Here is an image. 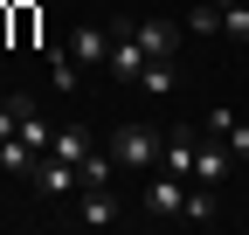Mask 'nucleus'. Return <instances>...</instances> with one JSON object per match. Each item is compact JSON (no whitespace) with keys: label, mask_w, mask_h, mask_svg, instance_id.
I'll use <instances>...</instances> for the list:
<instances>
[{"label":"nucleus","mask_w":249,"mask_h":235,"mask_svg":"<svg viewBox=\"0 0 249 235\" xmlns=\"http://www.w3.org/2000/svg\"><path fill=\"white\" fill-rule=\"evenodd\" d=\"M173 83H180V69L166 63V55H152L145 76H139V90H145V97H173Z\"/></svg>","instance_id":"ddd939ff"},{"label":"nucleus","mask_w":249,"mask_h":235,"mask_svg":"<svg viewBox=\"0 0 249 235\" xmlns=\"http://www.w3.org/2000/svg\"><path fill=\"white\" fill-rule=\"evenodd\" d=\"M208 132L222 138V145H229L235 159H249V125H242V118H235L229 104H208Z\"/></svg>","instance_id":"9d476101"},{"label":"nucleus","mask_w":249,"mask_h":235,"mask_svg":"<svg viewBox=\"0 0 249 235\" xmlns=\"http://www.w3.org/2000/svg\"><path fill=\"white\" fill-rule=\"evenodd\" d=\"M132 35H139L145 55H166V63H173L180 42H187V28H180V21H160V14H145V21H132Z\"/></svg>","instance_id":"39448f33"},{"label":"nucleus","mask_w":249,"mask_h":235,"mask_svg":"<svg viewBox=\"0 0 249 235\" xmlns=\"http://www.w3.org/2000/svg\"><path fill=\"white\" fill-rule=\"evenodd\" d=\"M214 215H222V208H214V187H208V180H194V187H187L180 221H214Z\"/></svg>","instance_id":"2eb2a0df"},{"label":"nucleus","mask_w":249,"mask_h":235,"mask_svg":"<svg viewBox=\"0 0 249 235\" xmlns=\"http://www.w3.org/2000/svg\"><path fill=\"white\" fill-rule=\"evenodd\" d=\"M160 166H166V173H180V180H194V132H166Z\"/></svg>","instance_id":"f8f14e48"},{"label":"nucleus","mask_w":249,"mask_h":235,"mask_svg":"<svg viewBox=\"0 0 249 235\" xmlns=\"http://www.w3.org/2000/svg\"><path fill=\"white\" fill-rule=\"evenodd\" d=\"M76 173H83V187H111V173H118V159H111V145H104V152H90V159H83Z\"/></svg>","instance_id":"f3484780"},{"label":"nucleus","mask_w":249,"mask_h":235,"mask_svg":"<svg viewBox=\"0 0 249 235\" xmlns=\"http://www.w3.org/2000/svg\"><path fill=\"white\" fill-rule=\"evenodd\" d=\"M214 7H222V35L235 49H249V0H214Z\"/></svg>","instance_id":"4468645a"},{"label":"nucleus","mask_w":249,"mask_h":235,"mask_svg":"<svg viewBox=\"0 0 249 235\" xmlns=\"http://www.w3.org/2000/svg\"><path fill=\"white\" fill-rule=\"evenodd\" d=\"M42 63H49V76H55V90H62V97H76V90H83V76H90L70 49H42Z\"/></svg>","instance_id":"9b49d317"},{"label":"nucleus","mask_w":249,"mask_h":235,"mask_svg":"<svg viewBox=\"0 0 249 235\" xmlns=\"http://www.w3.org/2000/svg\"><path fill=\"white\" fill-rule=\"evenodd\" d=\"M28 180H35V194H49V201H62V194H76V187H83V173H76L70 159H55V152H42L35 166H28Z\"/></svg>","instance_id":"20e7f679"},{"label":"nucleus","mask_w":249,"mask_h":235,"mask_svg":"<svg viewBox=\"0 0 249 235\" xmlns=\"http://www.w3.org/2000/svg\"><path fill=\"white\" fill-rule=\"evenodd\" d=\"M180 28H187V35H222V7H214V0H194Z\"/></svg>","instance_id":"dca6fc26"},{"label":"nucleus","mask_w":249,"mask_h":235,"mask_svg":"<svg viewBox=\"0 0 249 235\" xmlns=\"http://www.w3.org/2000/svg\"><path fill=\"white\" fill-rule=\"evenodd\" d=\"M229 166H235V152H229V145L214 138V132H208V138H194V180L222 187V180H229Z\"/></svg>","instance_id":"423d86ee"},{"label":"nucleus","mask_w":249,"mask_h":235,"mask_svg":"<svg viewBox=\"0 0 249 235\" xmlns=\"http://www.w3.org/2000/svg\"><path fill=\"white\" fill-rule=\"evenodd\" d=\"M145 63H152V55L139 49V35H132V21H111V83H132V90H139V76H145Z\"/></svg>","instance_id":"f03ea898"},{"label":"nucleus","mask_w":249,"mask_h":235,"mask_svg":"<svg viewBox=\"0 0 249 235\" xmlns=\"http://www.w3.org/2000/svg\"><path fill=\"white\" fill-rule=\"evenodd\" d=\"M160 152H166V132H152V125H139V118H124V125L111 132V159L118 166H160Z\"/></svg>","instance_id":"f257e3e1"},{"label":"nucleus","mask_w":249,"mask_h":235,"mask_svg":"<svg viewBox=\"0 0 249 235\" xmlns=\"http://www.w3.org/2000/svg\"><path fill=\"white\" fill-rule=\"evenodd\" d=\"M187 187H194V180H180V173L152 166V180H145V215H166V221H180V208H187Z\"/></svg>","instance_id":"7ed1b4c3"},{"label":"nucleus","mask_w":249,"mask_h":235,"mask_svg":"<svg viewBox=\"0 0 249 235\" xmlns=\"http://www.w3.org/2000/svg\"><path fill=\"white\" fill-rule=\"evenodd\" d=\"M49 152H55V159H70V166H83L90 152H97V138H90V125H83V118H70V125H55Z\"/></svg>","instance_id":"0eeeda50"},{"label":"nucleus","mask_w":249,"mask_h":235,"mask_svg":"<svg viewBox=\"0 0 249 235\" xmlns=\"http://www.w3.org/2000/svg\"><path fill=\"white\" fill-rule=\"evenodd\" d=\"M70 55H76L83 69H104V63H111V28H90V21H83L76 35H70Z\"/></svg>","instance_id":"1a4fd4ad"},{"label":"nucleus","mask_w":249,"mask_h":235,"mask_svg":"<svg viewBox=\"0 0 249 235\" xmlns=\"http://www.w3.org/2000/svg\"><path fill=\"white\" fill-rule=\"evenodd\" d=\"M76 221H83V228H118V221H124V208H118V194H111V187H83Z\"/></svg>","instance_id":"6e6552de"}]
</instances>
